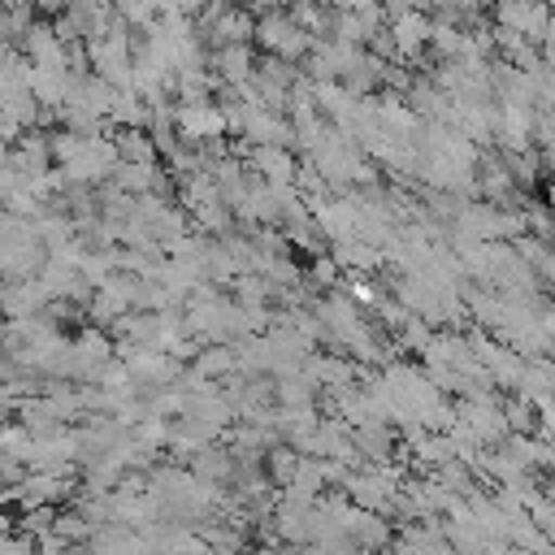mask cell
<instances>
[{
	"instance_id": "obj_1",
	"label": "cell",
	"mask_w": 555,
	"mask_h": 555,
	"mask_svg": "<svg viewBox=\"0 0 555 555\" xmlns=\"http://www.w3.org/2000/svg\"><path fill=\"white\" fill-rule=\"evenodd\" d=\"M256 39L269 48V56L291 61V65H295L299 56H312V48L321 43V39H312V35L291 17V9H260Z\"/></svg>"
},
{
	"instance_id": "obj_9",
	"label": "cell",
	"mask_w": 555,
	"mask_h": 555,
	"mask_svg": "<svg viewBox=\"0 0 555 555\" xmlns=\"http://www.w3.org/2000/svg\"><path fill=\"white\" fill-rule=\"evenodd\" d=\"M312 282L317 286H334L338 282V260L334 256H317L312 260Z\"/></svg>"
},
{
	"instance_id": "obj_2",
	"label": "cell",
	"mask_w": 555,
	"mask_h": 555,
	"mask_svg": "<svg viewBox=\"0 0 555 555\" xmlns=\"http://www.w3.org/2000/svg\"><path fill=\"white\" fill-rule=\"evenodd\" d=\"M173 130H178L182 143L204 147V143H217V139L230 130V113H225V104L191 100V104H178V113H173Z\"/></svg>"
},
{
	"instance_id": "obj_11",
	"label": "cell",
	"mask_w": 555,
	"mask_h": 555,
	"mask_svg": "<svg viewBox=\"0 0 555 555\" xmlns=\"http://www.w3.org/2000/svg\"><path fill=\"white\" fill-rule=\"evenodd\" d=\"M542 503H546V507H551V512H555V477H551V481H546V486H542Z\"/></svg>"
},
{
	"instance_id": "obj_7",
	"label": "cell",
	"mask_w": 555,
	"mask_h": 555,
	"mask_svg": "<svg viewBox=\"0 0 555 555\" xmlns=\"http://www.w3.org/2000/svg\"><path fill=\"white\" fill-rule=\"evenodd\" d=\"M191 473H195L199 481H208V486H225L230 477H238L234 455H230L225 447H204V451L191 460Z\"/></svg>"
},
{
	"instance_id": "obj_6",
	"label": "cell",
	"mask_w": 555,
	"mask_h": 555,
	"mask_svg": "<svg viewBox=\"0 0 555 555\" xmlns=\"http://www.w3.org/2000/svg\"><path fill=\"white\" fill-rule=\"evenodd\" d=\"M212 65H217V74L225 78V87H247L251 78H256V56H251V48L247 43H230V48H217L212 52Z\"/></svg>"
},
{
	"instance_id": "obj_10",
	"label": "cell",
	"mask_w": 555,
	"mask_h": 555,
	"mask_svg": "<svg viewBox=\"0 0 555 555\" xmlns=\"http://www.w3.org/2000/svg\"><path fill=\"white\" fill-rule=\"evenodd\" d=\"M542 330H546L551 343H555V304H546V312H542Z\"/></svg>"
},
{
	"instance_id": "obj_3",
	"label": "cell",
	"mask_w": 555,
	"mask_h": 555,
	"mask_svg": "<svg viewBox=\"0 0 555 555\" xmlns=\"http://www.w3.org/2000/svg\"><path fill=\"white\" fill-rule=\"evenodd\" d=\"M247 165H251V169L260 173V182H269V186H295L304 160H299L291 147H251Z\"/></svg>"
},
{
	"instance_id": "obj_8",
	"label": "cell",
	"mask_w": 555,
	"mask_h": 555,
	"mask_svg": "<svg viewBox=\"0 0 555 555\" xmlns=\"http://www.w3.org/2000/svg\"><path fill=\"white\" fill-rule=\"evenodd\" d=\"M533 139H538L542 160H555V113H538V130H533Z\"/></svg>"
},
{
	"instance_id": "obj_5",
	"label": "cell",
	"mask_w": 555,
	"mask_h": 555,
	"mask_svg": "<svg viewBox=\"0 0 555 555\" xmlns=\"http://www.w3.org/2000/svg\"><path fill=\"white\" fill-rule=\"evenodd\" d=\"M330 256L338 260V269H347V273H356V278H364L369 269H377V264L386 260V251H382V247H373V243H369V238H360V234L330 243Z\"/></svg>"
},
{
	"instance_id": "obj_4",
	"label": "cell",
	"mask_w": 555,
	"mask_h": 555,
	"mask_svg": "<svg viewBox=\"0 0 555 555\" xmlns=\"http://www.w3.org/2000/svg\"><path fill=\"white\" fill-rule=\"evenodd\" d=\"M490 17H494L499 30H512V35H520V39H538V43H542L546 26L555 22L551 9H538V4H503V9H494Z\"/></svg>"
}]
</instances>
